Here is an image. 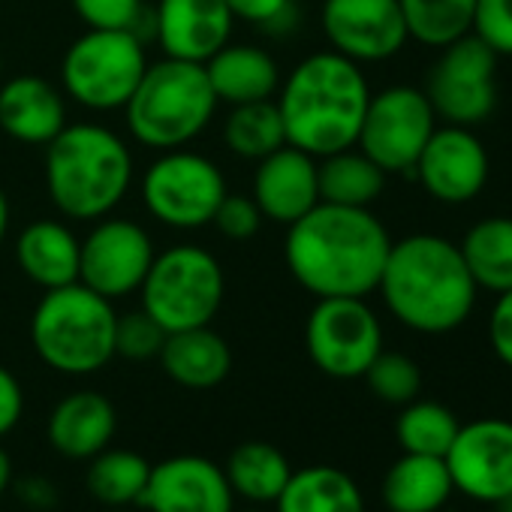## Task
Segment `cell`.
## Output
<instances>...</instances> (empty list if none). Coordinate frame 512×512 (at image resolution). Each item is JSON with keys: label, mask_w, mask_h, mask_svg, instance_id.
<instances>
[{"label": "cell", "mask_w": 512, "mask_h": 512, "mask_svg": "<svg viewBox=\"0 0 512 512\" xmlns=\"http://www.w3.org/2000/svg\"><path fill=\"white\" fill-rule=\"evenodd\" d=\"M226 7L235 19L263 28L269 34L287 31L296 22L293 0H226Z\"/></svg>", "instance_id": "39"}, {"label": "cell", "mask_w": 512, "mask_h": 512, "mask_svg": "<svg viewBox=\"0 0 512 512\" xmlns=\"http://www.w3.org/2000/svg\"><path fill=\"white\" fill-rule=\"evenodd\" d=\"M106 512H136L133 506H118V509H106Z\"/></svg>", "instance_id": "46"}, {"label": "cell", "mask_w": 512, "mask_h": 512, "mask_svg": "<svg viewBox=\"0 0 512 512\" xmlns=\"http://www.w3.org/2000/svg\"><path fill=\"white\" fill-rule=\"evenodd\" d=\"M148 70L142 37L133 31H91L70 43L61 61V85L91 112H118Z\"/></svg>", "instance_id": "8"}, {"label": "cell", "mask_w": 512, "mask_h": 512, "mask_svg": "<svg viewBox=\"0 0 512 512\" xmlns=\"http://www.w3.org/2000/svg\"><path fill=\"white\" fill-rule=\"evenodd\" d=\"M250 196L260 205L263 217L281 226L296 223L320 202L317 157H311L302 148L284 145L269 157L256 160Z\"/></svg>", "instance_id": "19"}, {"label": "cell", "mask_w": 512, "mask_h": 512, "mask_svg": "<svg viewBox=\"0 0 512 512\" xmlns=\"http://www.w3.org/2000/svg\"><path fill=\"white\" fill-rule=\"evenodd\" d=\"M22 500L31 506H52L55 503V488L46 485L43 479H28L22 485Z\"/></svg>", "instance_id": "42"}, {"label": "cell", "mask_w": 512, "mask_h": 512, "mask_svg": "<svg viewBox=\"0 0 512 512\" xmlns=\"http://www.w3.org/2000/svg\"><path fill=\"white\" fill-rule=\"evenodd\" d=\"M154 256V238L142 223L106 214L82 238L79 284H85L109 302L127 299L139 293Z\"/></svg>", "instance_id": "13"}, {"label": "cell", "mask_w": 512, "mask_h": 512, "mask_svg": "<svg viewBox=\"0 0 512 512\" xmlns=\"http://www.w3.org/2000/svg\"><path fill=\"white\" fill-rule=\"evenodd\" d=\"M437 130V115L425 91L392 85L371 94L356 148L368 154L386 175L413 172L425 142Z\"/></svg>", "instance_id": "11"}, {"label": "cell", "mask_w": 512, "mask_h": 512, "mask_svg": "<svg viewBox=\"0 0 512 512\" xmlns=\"http://www.w3.org/2000/svg\"><path fill=\"white\" fill-rule=\"evenodd\" d=\"M205 73L214 97L226 106L272 100L281 88L278 61L266 49L247 43H226L205 61Z\"/></svg>", "instance_id": "23"}, {"label": "cell", "mask_w": 512, "mask_h": 512, "mask_svg": "<svg viewBox=\"0 0 512 512\" xmlns=\"http://www.w3.org/2000/svg\"><path fill=\"white\" fill-rule=\"evenodd\" d=\"M232 503L223 467L202 455H175L151 464L139 506L148 512H235Z\"/></svg>", "instance_id": "18"}, {"label": "cell", "mask_w": 512, "mask_h": 512, "mask_svg": "<svg viewBox=\"0 0 512 512\" xmlns=\"http://www.w3.org/2000/svg\"><path fill=\"white\" fill-rule=\"evenodd\" d=\"M455 494L443 458L404 452L383 479V503L389 512H437Z\"/></svg>", "instance_id": "25"}, {"label": "cell", "mask_w": 512, "mask_h": 512, "mask_svg": "<svg viewBox=\"0 0 512 512\" xmlns=\"http://www.w3.org/2000/svg\"><path fill=\"white\" fill-rule=\"evenodd\" d=\"M133 175L127 142L103 124H67L46 145V190L52 205L70 220L112 214L130 193Z\"/></svg>", "instance_id": "4"}, {"label": "cell", "mask_w": 512, "mask_h": 512, "mask_svg": "<svg viewBox=\"0 0 512 512\" xmlns=\"http://www.w3.org/2000/svg\"><path fill=\"white\" fill-rule=\"evenodd\" d=\"M115 407L106 395L79 389L61 398L49 416V440L52 446L73 461H91L103 452L115 437Z\"/></svg>", "instance_id": "21"}, {"label": "cell", "mask_w": 512, "mask_h": 512, "mask_svg": "<svg viewBox=\"0 0 512 512\" xmlns=\"http://www.w3.org/2000/svg\"><path fill=\"white\" fill-rule=\"evenodd\" d=\"M151 476V464L130 449H103L91 458L88 467V491L106 509L139 506L145 485Z\"/></svg>", "instance_id": "30"}, {"label": "cell", "mask_w": 512, "mask_h": 512, "mask_svg": "<svg viewBox=\"0 0 512 512\" xmlns=\"http://www.w3.org/2000/svg\"><path fill=\"white\" fill-rule=\"evenodd\" d=\"M139 190L148 214L178 232L208 226L229 193L220 166L187 148L160 151V157L145 169Z\"/></svg>", "instance_id": "9"}, {"label": "cell", "mask_w": 512, "mask_h": 512, "mask_svg": "<svg viewBox=\"0 0 512 512\" xmlns=\"http://www.w3.org/2000/svg\"><path fill=\"white\" fill-rule=\"evenodd\" d=\"M157 359L163 371L184 389H214L229 377L232 368L229 344L211 326L166 335Z\"/></svg>", "instance_id": "24"}, {"label": "cell", "mask_w": 512, "mask_h": 512, "mask_svg": "<svg viewBox=\"0 0 512 512\" xmlns=\"http://www.w3.org/2000/svg\"><path fill=\"white\" fill-rule=\"evenodd\" d=\"M392 238L371 208L317 202L287 226L284 260L314 299H368L377 293Z\"/></svg>", "instance_id": "1"}, {"label": "cell", "mask_w": 512, "mask_h": 512, "mask_svg": "<svg viewBox=\"0 0 512 512\" xmlns=\"http://www.w3.org/2000/svg\"><path fill=\"white\" fill-rule=\"evenodd\" d=\"M305 347L323 374L356 380L383 353V326L365 299H317L305 323Z\"/></svg>", "instance_id": "10"}, {"label": "cell", "mask_w": 512, "mask_h": 512, "mask_svg": "<svg viewBox=\"0 0 512 512\" xmlns=\"http://www.w3.org/2000/svg\"><path fill=\"white\" fill-rule=\"evenodd\" d=\"M365 380H368L371 392L380 401L395 404V407H404V404L416 401L419 392H422V371L404 353H386L383 350L371 362V368L365 371Z\"/></svg>", "instance_id": "34"}, {"label": "cell", "mask_w": 512, "mask_h": 512, "mask_svg": "<svg viewBox=\"0 0 512 512\" xmlns=\"http://www.w3.org/2000/svg\"><path fill=\"white\" fill-rule=\"evenodd\" d=\"M25 413V392L22 383L0 365V437H7Z\"/></svg>", "instance_id": "41"}, {"label": "cell", "mask_w": 512, "mask_h": 512, "mask_svg": "<svg viewBox=\"0 0 512 512\" xmlns=\"http://www.w3.org/2000/svg\"><path fill=\"white\" fill-rule=\"evenodd\" d=\"M317 178H320V202H332V205L371 208L386 190V172L368 154L353 148L320 157Z\"/></svg>", "instance_id": "29"}, {"label": "cell", "mask_w": 512, "mask_h": 512, "mask_svg": "<svg viewBox=\"0 0 512 512\" xmlns=\"http://www.w3.org/2000/svg\"><path fill=\"white\" fill-rule=\"evenodd\" d=\"M10 485H13V458L4 446H0V497L7 494Z\"/></svg>", "instance_id": "43"}, {"label": "cell", "mask_w": 512, "mask_h": 512, "mask_svg": "<svg viewBox=\"0 0 512 512\" xmlns=\"http://www.w3.org/2000/svg\"><path fill=\"white\" fill-rule=\"evenodd\" d=\"M275 512H365V497L350 473L314 464L293 470L287 488L275 500Z\"/></svg>", "instance_id": "27"}, {"label": "cell", "mask_w": 512, "mask_h": 512, "mask_svg": "<svg viewBox=\"0 0 512 512\" xmlns=\"http://www.w3.org/2000/svg\"><path fill=\"white\" fill-rule=\"evenodd\" d=\"M320 22L332 52L356 64H383L410 40L398 0H326Z\"/></svg>", "instance_id": "15"}, {"label": "cell", "mask_w": 512, "mask_h": 512, "mask_svg": "<svg viewBox=\"0 0 512 512\" xmlns=\"http://www.w3.org/2000/svg\"><path fill=\"white\" fill-rule=\"evenodd\" d=\"M398 4L407 37L428 49H446L473 28L476 0H398Z\"/></svg>", "instance_id": "32"}, {"label": "cell", "mask_w": 512, "mask_h": 512, "mask_svg": "<svg viewBox=\"0 0 512 512\" xmlns=\"http://www.w3.org/2000/svg\"><path fill=\"white\" fill-rule=\"evenodd\" d=\"M377 293L401 326L419 335H446L467 323L479 287L455 241L416 232L392 241Z\"/></svg>", "instance_id": "2"}, {"label": "cell", "mask_w": 512, "mask_h": 512, "mask_svg": "<svg viewBox=\"0 0 512 512\" xmlns=\"http://www.w3.org/2000/svg\"><path fill=\"white\" fill-rule=\"evenodd\" d=\"M76 16L91 31H133L142 37V22L151 19L145 0H73Z\"/></svg>", "instance_id": "36"}, {"label": "cell", "mask_w": 512, "mask_h": 512, "mask_svg": "<svg viewBox=\"0 0 512 512\" xmlns=\"http://www.w3.org/2000/svg\"><path fill=\"white\" fill-rule=\"evenodd\" d=\"M368 100L371 88L362 64L338 52H314L281 79L275 103L287 130V145L320 160L356 148Z\"/></svg>", "instance_id": "3"}, {"label": "cell", "mask_w": 512, "mask_h": 512, "mask_svg": "<svg viewBox=\"0 0 512 512\" xmlns=\"http://www.w3.org/2000/svg\"><path fill=\"white\" fill-rule=\"evenodd\" d=\"M470 34L497 58H512V0H476Z\"/></svg>", "instance_id": "37"}, {"label": "cell", "mask_w": 512, "mask_h": 512, "mask_svg": "<svg viewBox=\"0 0 512 512\" xmlns=\"http://www.w3.org/2000/svg\"><path fill=\"white\" fill-rule=\"evenodd\" d=\"M458 428H461V422L449 407H443L437 401L416 398L401 407V416L395 422V437L404 452L443 458L449 452Z\"/></svg>", "instance_id": "33"}, {"label": "cell", "mask_w": 512, "mask_h": 512, "mask_svg": "<svg viewBox=\"0 0 512 512\" xmlns=\"http://www.w3.org/2000/svg\"><path fill=\"white\" fill-rule=\"evenodd\" d=\"M244 512H263V509H244Z\"/></svg>", "instance_id": "47"}, {"label": "cell", "mask_w": 512, "mask_h": 512, "mask_svg": "<svg viewBox=\"0 0 512 512\" xmlns=\"http://www.w3.org/2000/svg\"><path fill=\"white\" fill-rule=\"evenodd\" d=\"M223 142L241 160H263L287 145V130L275 100L229 106L223 121Z\"/></svg>", "instance_id": "31"}, {"label": "cell", "mask_w": 512, "mask_h": 512, "mask_svg": "<svg viewBox=\"0 0 512 512\" xmlns=\"http://www.w3.org/2000/svg\"><path fill=\"white\" fill-rule=\"evenodd\" d=\"M413 175L431 199L443 205H464L476 199L488 181V151L473 127L446 124L425 142Z\"/></svg>", "instance_id": "16"}, {"label": "cell", "mask_w": 512, "mask_h": 512, "mask_svg": "<svg viewBox=\"0 0 512 512\" xmlns=\"http://www.w3.org/2000/svg\"><path fill=\"white\" fill-rule=\"evenodd\" d=\"M148 22L163 58L205 64L229 43L235 16L226 0H157Z\"/></svg>", "instance_id": "17"}, {"label": "cell", "mask_w": 512, "mask_h": 512, "mask_svg": "<svg viewBox=\"0 0 512 512\" xmlns=\"http://www.w3.org/2000/svg\"><path fill=\"white\" fill-rule=\"evenodd\" d=\"M139 296L142 311L151 314L166 335L211 326L226 296L223 266L205 247L175 244L154 256Z\"/></svg>", "instance_id": "7"}, {"label": "cell", "mask_w": 512, "mask_h": 512, "mask_svg": "<svg viewBox=\"0 0 512 512\" xmlns=\"http://www.w3.org/2000/svg\"><path fill=\"white\" fill-rule=\"evenodd\" d=\"M10 220H13L10 199H7L4 190H0V244H4V238H7V232H10Z\"/></svg>", "instance_id": "44"}, {"label": "cell", "mask_w": 512, "mask_h": 512, "mask_svg": "<svg viewBox=\"0 0 512 512\" xmlns=\"http://www.w3.org/2000/svg\"><path fill=\"white\" fill-rule=\"evenodd\" d=\"M220 100L208 82L205 64L163 58L148 64L133 97L124 106L133 139L154 151H172L202 136Z\"/></svg>", "instance_id": "5"}, {"label": "cell", "mask_w": 512, "mask_h": 512, "mask_svg": "<svg viewBox=\"0 0 512 512\" xmlns=\"http://www.w3.org/2000/svg\"><path fill=\"white\" fill-rule=\"evenodd\" d=\"M488 344L494 356L512 368V290L500 293L488 317Z\"/></svg>", "instance_id": "40"}, {"label": "cell", "mask_w": 512, "mask_h": 512, "mask_svg": "<svg viewBox=\"0 0 512 512\" xmlns=\"http://www.w3.org/2000/svg\"><path fill=\"white\" fill-rule=\"evenodd\" d=\"M425 97L446 124L485 121L497 106V55L473 34L449 43L428 73Z\"/></svg>", "instance_id": "12"}, {"label": "cell", "mask_w": 512, "mask_h": 512, "mask_svg": "<svg viewBox=\"0 0 512 512\" xmlns=\"http://www.w3.org/2000/svg\"><path fill=\"white\" fill-rule=\"evenodd\" d=\"M67 94L43 76H13L0 88V130L25 145H49L67 127Z\"/></svg>", "instance_id": "20"}, {"label": "cell", "mask_w": 512, "mask_h": 512, "mask_svg": "<svg viewBox=\"0 0 512 512\" xmlns=\"http://www.w3.org/2000/svg\"><path fill=\"white\" fill-rule=\"evenodd\" d=\"M223 473L235 497H244L253 506H275L293 476V467L278 446L250 440L232 449Z\"/></svg>", "instance_id": "26"}, {"label": "cell", "mask_w": 512, "mask_h": 512, "mask_svg": "<svg viewBox=\"0 0 512 512\" xmlns=\"http://www.w3.org/2000/svg\"><path fill=\"white\" fill-rule=\"evenodd\" d=\"M458 250L479 290L494 296L512 290V217H482L464 232Z\"/></svg>", "instance_id": "28"}, {"label": "cell", "mask_w": 512, "mask_h": 512, "mask_svg": "<svg viewBox=\"0 0 512 512\" xmlns=\"http://www.w3.org/2000/svg\"><path fill=\"white\" fill-rule=\"evenodd\" d=\"M263 220H266V217H263L260 205L253 202V196L226 193L223 202H220V208L214 211L211 226H214L220 235L232 238V241H247V238H253L256 232H260Z\"/></svg>", "instance_id": "38"}, {"label": "cell", "mask_w": 512, "mask_h": 512, "mask_svg": "<svg viewBox=\"0 0 512 512\" xmlns=\"http://www.w3.org/2000/svg\"><path fill=\"white\" fill-rule=\"evenodd\" d=\"M494 512H512V494H506L503 500L494 503Z\"/></svg>", "instance_id": "45"}, {"label": "cell", "mask_w": 512, "mask_h": 512, "mask_svg": "<svg viewBox=\"0 0 512 512\" xmlns=\"http://www.w3.org/2000/svg\"><path fill=\"white\" fill-rule=\"evenodd\" d=\"M163 344H166V329L151 314H145L142 308L118 317V323H115V356H124L130 362H148V359L160 356Z\"/></svg>", "instance_id": "35"}, {"label": "cell", "mask_w": 512, "mask_h": 512, "mask_svg": "<svg viewBox=\"0 0 512 512\" xmlns=\"http://www.w3.org/2000/svg\"><path fill=\"white\" fill-rule=\"evenodd\" d=\"M443 461L455 491L494 506L512 494V422L491 416L461 425Z\"/></svg>", "instance_id": "14"}, {"label": "cell", "mask_w": 512, "mask_h": 512, "mask_svg": "<svg viewBox=\"0 0 512 512\" xmlns=\"http://www.w3.org/2000/svg\"><path fill=\"white\" fill-rule=\"evenodd\" d=\"M115 323L112 302L76 281L46 290L31 317V341L52 371L85 377L115 359Z\"/></svg>", "instance_id": "6"}, {"label": "cell", "mask_w": 512, "mask_h": 512, "mask_svg": "<svg viewBox=\"0 0 512 512\" xmlns=\"http://www.w3.org/2000/svg\"><path fill=\"white\" fill-rule=\"evenodd\" d=\"M82 238L61 220H34L16 238V263L28 281L43 290H58L79 281Z\"/></svg>", "instance_id": "22"}]
</instances>
